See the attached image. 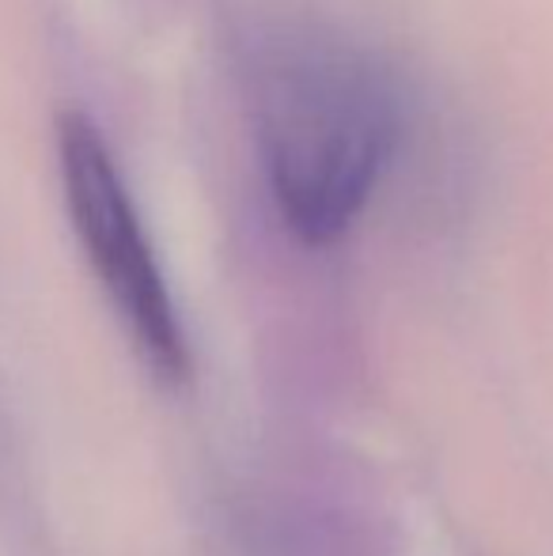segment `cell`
Here are the masks:
<instances>
[{
  "instance_id": "cell-1",
  "label": "cell",
  "mask_w": 553,
  "mask_h": 556,
  "mask_svg": "<svg viewBox=\"0 0 553 556\" xmlns=\"http://www.w3.org/2000/svg\"><path fill=\"white\" fill-rule=\"evenodd\" d=\"M262 167L296 239H341L376 193L402 137L391 65L323 23H280L254 50Z\"/></svg>"
},
{
  "instance_id": "cell-2",
  "label": "cell",
  "mask_w": 553,
  "mask_h": 556,
  "mask_svg": "<svg viewBox=\"0 0 553 556\" xmlns=\"http://www.w3.org/2000/svg\"><path fill=\"white\" fill-rule=\"evenodd\" d=\"M58 155L76 239L114 315L155 379H186L190 352L183 318L106 140L88 117L68 111L58 125Z\"/></svg>"
}]
</instances>
